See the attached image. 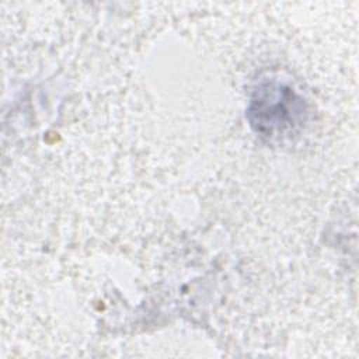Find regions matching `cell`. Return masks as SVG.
Wrapping results in <instances>:
<instances>
[{
  "instance_id": "cell-1",
  "label": "cell",
  "mask_w": 359,
  "mask_h": 359,
  "mask_svg": "<svg viewBox=\"0 0 359 359\" xmlns=\"http://www.w3.org/2000/svg\"><path fill=\"white\" fill-rule=\"evenodd\" d=\"M309 115L300 93L279 79H264L251 91L247 119L252 130L268 142H280L297 135Z\"/></svg>"
}]
</instances>
